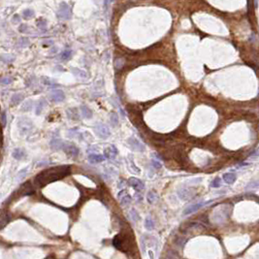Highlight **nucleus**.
I'll return each instance as SVG.
<instances>
[{"label": "nucleus", "instance_id": "30", "mask_svg": "<svg viewBox=\"0 0 259 259\" xmlns=\"http://www.w3.org/2000/svg\"><path fill=\"white\" fill-rule=\"evenodd\" d=\"M32 101L31 100H27L25 101L24 103H23V106H22V111L24 112H27V111H30V109L32 108Z\"/></svg>", "mask_w": 259, "mask_h": 259}, {"label": "nucleus", "instance_id": "26", "mask_svg": "<svg viewBox=\"0 0 259 259\" xmlns=\"http://www.w3.org/2000/svg\"><path fill=\"white\" fill-rule=\"evenodd\" d=\"M145 226L148 230H153L154 228V222L151 218H146L145 220Z\"/></svg>", "mask_w": 259, "mask_h": 259}, {"label": "nucleus", "instance_id": "21", "mask_svg": "<svg viewBox=\"0 0 259 259\" xmlns=\"http://www.w3.org/2000/svg\"><path fill=\"white\" fill-rule=\"evenodd\" d=\"M62 145H63V142H61L59 139H54L51 142V146L54 150H60L62 148Z\"/></svg>", "mask_w": 259, "mask_h": 259}, {"label": "nucleus", "instance_id": "11", "mask_svg": "<svg viewBox=\"0 0 259 259\" xmlns=\"http://www.w3.org/2000/svg\"><path fill=\"white\" fill-rule=\"evenodd\" d=\"M51 99L54 102H62L65 99V94L62 90L60 89H56L54 90L53 92L51 93Z\"/></svg>", "mask_w": 259, "mask_h": 259}, {"label": "nucleus", "instance_id": "29", "mask_svg": "<svg viewBox=\"0 0 259 259\" xmlns=\"http://www.w3.org/2000/svg\"><path fill=\"white\" fill-rule=\"evenodd\" d=\"M129 216H130V218H131L132 220H134V221H138L140 219L139 214H138V212L136 210H134V209H131V211L129 212Z\"/></svg>", "mask_w": 259, "mask_h": 259}, {"label": "nucleus", "instance_id": "17", "mask_svg": "<svg viewBox=\"0 0 259 259\" xmlns=\"http://www.w3.org/2000/svg\"><path fill=\"white\" fill-rule=\"evenodd\" d=\"M119 200L120 205H121V206H127V205H129V204H131V202H132L131 196L128 194V193L124 194L123 196H122V197H120Z\"/></svg>", "mask_w": 259, "mask_h": 259}, {"label": "nucleus", "instance_id": "16", "mask_svg": "<svg viewBox=\"0 0 259 259\" xmlns=\"http://www.w3.org/2000/svg\"><path fill=\"white\" fill-rule=\"evenodd\" d=\"M81 113H82V116L85 119H90L92 117V112H91L90 109H88V107H86L85 105L81 106Z\"/></svg>", "mask_w": 259, "mask_h": 259}, {"label": "nucleus", "instance_id": "3", "mask_svg": "<svg viewBox=\"0 0 259 259\" xmlns=\"http://www.w3.org/2000/svg\"><path fill=\"white\" fill-rule=\"evenodd\" d=\"M57 16H58L59 19L69 20L71 18V9H70L69 5L65 2L60 3L58 11H57Z\"/></svg>", "mask_w": 259, "mask_h": 259}, {"label": "nucleus", "instance_id": "19", "mask_svg": "<svg viewBox=\"0 0 259 259\" xmlns=\"http://www.w3.org/2000/svg\"><path fill=\"white\" fill-rule=\"evenodd\" d=\"M11 101H12L13 105H18V104H20L22 101H23V95L22 93H16L12 96Z\"/></svg>", "mask_w": 259, "mask_h": 259}, {"label": "nucleus", "instance_id": "23", "mask_svg": "<svg viewBox=\"0 0 259 259\" xmlns=\"http://www.w3.org/2000/svg\"><path fill=\"white\" fill-rule=\"evenodd\" d=\"M71 56H72V51L70 49H65V51L62 52L61 54H60V57H61L62 60H68L71 58Z\"/></svg>", "mask_w": 259, "mask_h": 259}, {"label": "nucleus", "instance_id": "28", "mask_svg": "<svg viewBox=\"0 0 259 259\" xmlns=\"http://www.w3.org/2000/svg\"><path fill=\"white\" fill-rule=\"evenodd\" d=\"M28 45H29V40L27 38H20L18 42V46L20 48H26Z\"/></svg>", "mask_w": 259, "mask_h": 259}, {"label": "nucleus", "instance_id": "4", "mask_svg": "<svg viewBox=\"0 0 259 259\" xmlns=\"http://www.w3.org/2000/svg\"><path fill=\"white\" fill-rule=\"evenodd\" d=\"M94 129H95V133L97 134V136L100 137L101 139H106V138H108L110 136V133H111L110 132L109 127L104 123H98Z\"/></svg>", "mask_w": 259, "mask_h": 259}, {"label": "nucleus", "instance_id": "35", "mask_svg": "<svg viewBox=\"0 0 259 259\" xmlns=\"http://www.w3.org/2000/svg\"><path fill=\"white\" fill-rule=\"evenodd\" d=\"M26 174H27V169H24V170H22V172L20 173H19V174H18V180H22V178H24L25 176H26Z\"/></svg>", "mask_w": 259, "mask_h": 259}, {"label": "nucleus", "instance_id": "22", "mask_svg": "<svg viewBox=\"0 0 259 259\" xmlns=\"http://www.w3.org/2000/svg\"><path fill=\"white\" fill-rule=\"evenodd\" d=\"M46 101L44 100V99H41L40 101L38 102V104H37V106H36V114L37 115H40L41 113H42V111H43V109H44V107L46 106Z\"/></svg>", "mask_w": 259, "mask_h": 259}, {"label": "nucleus", "instance_id": "8", "mask_svg": "<svg viewBox=\"0 0 259 259\" xmlns=\"http://www.w3.org/2000/svg\"><path fill=\"white\" fill-rule=\"evenodd\" d=\"M128 184H129L130 186H132L136 191H138V192L142 191V190H144V188H145L144 182L142 180H140L139 179H136V178H130V179L128 180Z\"/></svg>", "mask_w": 259, "mask_h": 259}, {"label": "nucleus", "instance_id": "38", "mask_svg": "<svg viewBox=\"0 0 259 259\" xmlns=\"http://www.w3.org/2000/svg\"><path fill=\"white\" fill-rule=\"evenodd\" d=\"M26 29H27V25H25V24L20 25V32H26Z\"/></svg>", "mask_w": 259, "mask_h": 259}, {"label": "nucleus", "instance_id": "27", "mask_svg": "<svg viewBox=\"0 0 259 259\" xmlns=\"http://www.w3.org/2000/svg\"><path fill=\"white\" fill-rule=\"evenodd\" d=\"M22 15H23V18H24V19H31V18L34 17L35 13H34L33 10H31V9H25L24 11L22 12Z\"/></svg>", "mask_w": 259, "mask_h": 259}, {"label": "nucleus", "instance_id": "15", "mask_svg": "<svg viewBox=\"0 0 259 259\" xmlns=\"http://www.w3.org/2000/svg\"><path fill=\"white\" fill-rule=\"evenodd\" d=\"M67 116L68 117H69L70 119H73V120H77L79 119V114H78V111L77 109L75 108H70L67 110Z\"/></svg>", "mask_w": 259, "mask_h": 259}, {"label": "nucleus", "instance_id": "7", "mask_svg": "<svg viewBox=\"0 0 259 259\" xmlns=\"http://www.w3.org/2000/svg\"><path fill=\"white\" fill-rule=\"evenodd\" d=\"M127 143L133 151H145V146H144L139 140H137L134 137L129 138V139L127 140Z\"/></svg>", "mask_w": 259, "mask_h": 259}, {"label": "nucleus", "instance_id": "34", "mask_svg": "<svg viewBox=\"0 0 259 259\" xmlns=\"http://www.w3.org/2000/svg\"><path fill=\"white\" fill-rule=\"evenodd\" d=\"M151 166L154 167L155 169H160L162 165L158 160H151Z\"/></svg>", "mask_w": 259, "mask_h": 259}, {"label": "nucleus", "instance_id": "25", "mask_svg": "<svg viewBox=\"0 0 259 259\" xmlns=\"http://www.w3.org/2000/svg\"><path fill=\"white\" fill-rule=\"evenodd\" d=\"M110 121H111L112 125L114 127H116L117 124H119V117H117V113H112L111 117H110Z\"/></svg>", "mask_w": 259, "mask_h": 259}, {"label": "nucleus", "instance_id": "36", "mask_svg": "<svg viewBox=\"0 0 259 259\" xmlns=\"http://www.w3.org/2000/svg\"><path fill=\"white\" fill-rule=\"evenodd\" d=\"M122 65H123V60H122L121 58H119V59H117V60H116V68H117V70H119V69H121Z\"/></svg>", "mask_w": 259, "mask_h": 259}, {"label": "nucleus", "instance_id": "5", "mask_svg": "<svg viewBox=\"0 0 259 259\" xmlns=\"http://www.w3.org/2000/svg\"><path fill=\"white\" fill-rule=\"evenodd\" d=\"M117 155V148L114 145H110L107 146L103 151V156L107 159H115Z\"/></svg>", "mask_w": 259, "mask_h": 259}, {"label": "nucleus", "instance_id": "2", "mask_svg": "<svg viewBox=\"0 0 259 259\" xmlns=\"http://www.w3.org/2000/svg\"><path fill=\"white\" fill-rule=\"evenodd\" d=\"M18 127H19L20 131V134L26 135L28 133H30L31 130L33 129V123L30 119H26V117H20L18 120Z\"/></svg>", "mask_w": 259, "mask_h": 259}, {"label": "nucleus", "instance_id": "18", "mask_svg": "<svg viewBox=\"0 0 259 259\" xmlns=\"http://www.w3.org/2000/svg\"><path fill=\"white\" fill-rule=\"evenodd\" d=\"M72 73L78 78H82V79H85V78H87V74H86L83 70L78 69V68H72Z\"/></svg>", "mask_w": 259, "mask_h": 259}, {"label": "nucleus", "instance_id": "13", "mask_svg": "<svg viewBox=\"0 0 259 259\" xmlns=\"http://www.w3.org/2000/svg\"><path fill=\"white\" fill-rule=\"evenodd\" d=\"M222 179H223V180L226 182V184H231L236 180L237 177L234 173H225V174L223 175V177H222Z\"/></svg>", "mask_w": 259, "mask_h": 259}, {"label": "nucleus", "instance_id": "37", "mask_svg": "<svg viewBox=\"0 0 259 259\" xmlns=\"http://www.w3.org/2000/svg\"><path fill=\"white\" fill-rule=\"evenodd\" d=\"M1 119H2V124L3 125L6 124V114H5V112H3L1 115Z\"/></svg>", "mask_w": 259, "mask_h": 259}, {"label": "nucleus", "instance_id": "33", "mask_svg": "<svg viewBox=\"0 0 259 259\" xmlns=\"http://www.w3.org/2000/svg\"><path fill=\"white\" fill-rule=\"evenodd\" d=\"M13 82V78L11 77H5L3 79L0 80V83H3V85H10Z\"/></svg>", "mask_w": 259, "mask_h": 259}, {"label": "nucleus", "instance_id": "20", "mask_svg": "<svg viewBox=\"0 0 259 259\" xmlns=\"http://www.w3.org/2000/svg\"><path fill=\"white\" fill-rule=\"evenodd\" d=\"M146 199H148V202L150 204H153L155 202L156 200H157V194H156L155 191H153V190H151V191H148V195H146Z\"/></svg>", "mask_w": 259, "mask_h": 259}, {"label": "nucleus", "instance_id": "32", "mask_svg": "<svg viewBox=\"0 0 259 259\" xmlns=\"http://www.w3.org/2000/svg\"><path fill=\"white\" fill-rule=\"evenodd\" d=\"M37 26L40 29H46L47 28V22L45 20H39L37 22Z\"/></svg>", "mask_w": 259, "mask_h": 259}, {"label": "nucleus", "instance_id": "1", "mask_svg": "<svg viewBox=\"0 0 259 259\" xmlns=\"http://www.w3.org/2000/svg\"><path fill=\"white\" fill-rule=\"evenodd\" d=\"M70 173L69 166H57L53 167L47 170H44L39 173L34 179V184L36 186H44L49 182H56L57 180L62 179Z\"/></svg>", "mask_w": 259, "mask_h": 259}, {"label": "nucleus", "instance_id": "6", "mask_svg": "<svg viewBox=\"0 0 259 259\" xmlns=\"http://www.w3.org/2000/svg\"><path fill=\"white\" fill-rule=\"evenodd\" d=\"M62 150L66 153L69 156H77L79 154V150L75 145L70 143H63L62 145Z\"/></svg>", "mask_w": 259, "mask_h": 259}, {"label": "nucleus", "instance_id": "10", "mask_svg": "<svg viewBox=\"0 0 259 259\" xmlns=\"http://www.w3.org/2000/svg\"><path fill=\"white\" fill-rule=\"evenodd\" d=\"M179 197L182 200H188L189 198H191L194 195V190L192 188H182L178 192Z\"/></svg>", "mask_w": 259, "mask_h": 259}, {"label": "nucleus", "instance_id": "41", "mask_svg": "<svg viewBox=\"0 0 259 259\" xmlns=\"http://www.w3.org/2000/svg\"><path fill=\"white\" fill-rule=\"evenodd\" d=\"M2 144V131H1V128H0V146Z\"/></svg>", "mask_w": 259, "mask_h": 259}, {"label": "nucleus", "instance_id": "12", "mask_svg": "<svg viewBox=\"0 0 259 259\" xmlns=\"http://www.w3.org/2000/svg\"><path fill=\"white\" fill-rule=\"evenodd\" d=\"M88 160L91 163H99V162L105 160V157L102 154H99V153H90L88 155Z\"/></svg>", "mask_w": 259, "mask_h": 259}, {"label": "nucleus", "instance_id": "14", "mask_svg": "<svg viewBox=\"0 0 259 259\" xmlns=\"http://www.w3.org/2000/svg\"><path fill=\"white\" fill-rule=\"evenodd\" d=\"M13 157L17 160H22V158L25 157V153L24 151L22 150V148H16L13 151Z\"/></svg>", "mask_w": 259, "mask_h": 259}, {"label": "nucleus", "instance_id": "31", "mask_svg": "<svg viewBox=\"0 0 259 259\" xmlns=\"http://www.w3.org/2000/svg\"><path fill=\"white\" fill-rule=\"evenodd\" d=\"M221 185V180L220 178H216L211 184L212 187H219Z\"/></svg>", "mask_w": 259, "mask_h": 259}, {"label": "nucleus", "instance_id": "24", "mask_svg": "<svg viewBox=\"0 0 259 259\" xmlns=\"http://www.w3.org/2000/svg\"><path fill=\"white\" fill-rule=\"evenodd\" d=\"M0 60H2L4 63H12L15 60V57L12 56L11 54H3L0 56Z\"/></svg>", "mask_w": 259, "mask_h": 259}, {"label": "nucleus", "instance_id": "9", "mask_svg": "<svg viewBox=\"0 0 259 259\" xmlns=\"http://www.w3.org/2000/svg\"><path fill=\"white\" fill-rule=\"evenodd\" d=\"M207 203L204 202H198L195 204H192V205H189L186 209L184 211V216H188V214H191L195 212H197L199 209H201L204 205H206Z\"/></svg>", "mask_w": 259, "mask_h": 259}, {"label": "nucleus", "instance_id": "40", "mask_svg": "<svg viewBox=\"0 0 259 259\" xmlns=\"http://www.w3.org/2000/svg\"><path fill=\"white\" fill-rule=\"evenodd\" d=\"M148 255H150L151 259H153V252H151V250H150V252H148Z\"/></svg>", "mask_w": 259, "mask_h": 259}, {"label": "nucleus", "instance_id": "39", "mask_svg": "<svg viewBox=\"0 0 259 259\" xmlns=\"http://www.w3.org/2000/svg\"><path fill=\"white\" fill-rule=\"evenodd\" d=\"M13 20H14V22H20V19L19 18V16L16 15V17H14V19H13Z\"/></svg>", "mask_w": 259, "mask_h": 259}]
</instances>
